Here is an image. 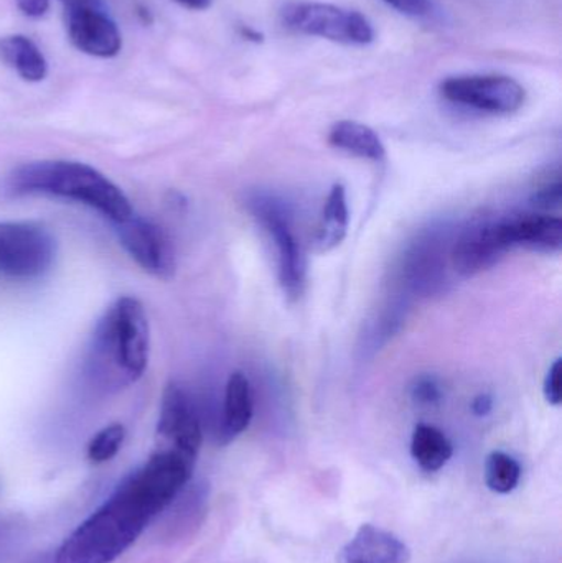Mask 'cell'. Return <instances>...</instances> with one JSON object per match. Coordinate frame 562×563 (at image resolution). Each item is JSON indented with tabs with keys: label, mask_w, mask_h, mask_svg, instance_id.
Listing matches in <instances>:
<instances>
[{
	"label": "cell",
	"mask_w": 562,
	"mask_h": 563,
	"mask_svg": "<svg viewBox=\"0 0 562 563\" xmlns=\"http://www.w3.org/2000/svg\"><path fill=\"white\" fill-rule=\"evenodd\" d=\"M195 460L158 449L125 476L111 498L65 539L56 563H112L190 483Z\"/></svg>",
	"instance_id": "cell-1"
},
{
	"label": "cell",
	"mask_w": 562,
	"mask_h": 563,
	"mask_svg": "<svg viewBox=\"0 0 562 563\" xmlns=\"http://www.w3.org/2000/svg\"><path fill=\"white\" fill-rule=\"evenodd\" d=\"M148 350L151 333L144 307L137 298H118L92 334L89 376L106 390L131 386L144 376Z\"/></svg>",
	"instance_id": "cell-2"
},
{
	"label": "cell",
	"mask_w": 562,
	"mask_h": 563,
	"mask_svg": "<svg viewBox=\"0 0 562 563\" xmlns=\"http://www.w3.org/2000/svg\"><path fill=\"white\" fill-rule=\"evenodd\" d=\"M10 188L15 194L46 195L86 205L114 224L134 213L121 188L101 172L79 162L43 161L22 165L10 175Z\"/></svg>",
	"instance_id": "cell-3"
},
{
	"label": "cell",
	"mask_w": 562,
	"mask_h": 563,
	"mask_svg": "<svg viewBox=\"0 0 562 563\" xmlns=\"http://www.w3.org/2000/svg\"><path fill=\"white\" fill-rule=\"evenodd\" d=\"M280 23L290 32L342 45L363 46L375 40V30L365 15L332 3H289L280 12Z\"/></svg>",
	"instance_id": "cell-4"
},
{
	"label": "cell",
	"mask_w": 562,
	"mask_h": 563,
	"mask_svg": "<svg viewBox=\"0 0 562 563\" xmlns=\"http://www.w3.org/2000/svg\"><path fill=\"white\" fill-rule=\"evenodd\" d=\"M52 234L35 223H0V274L10 279H35L55 261Z\"/></svg>",
	"instance_id": "cell-5"
},
{
	"label": "cell",
	"mask_w": 562,
	"mask_h": 563,
	"mask_svg": "<svg viewBox=\"0 0 562 563\" xmlns=\"http://www.w3.org/2000/svg\"><path fill=\"white\" fill-rule=\"evenodd\" d=\"M251 211L276 246L277 274L284 291L289 297H300L306 285L307 264L289 213L279 201L269 197L251 200Z\"/></svg>",
	"instance_id": "cell-6"
},
{
	"label": "cell",
	"mask_w": 562,
	"mask_h": 563,
	"mask_svg": "<svg viewBox=\"0 0 562 563\" xmlns=\"http://www.w3.org/2000/svg\"><path fill=\"white\" fill-rule=\"evenodd\" d=\"M439 91L452 104L491 114H511L527 99L524 86L504 75L454 76L442 81Z\"/></svg>",
	"instance_id": "cell-7"
},
{
	"label": "cell",
	"mask_w": 562,
	"mask_h": 563,
	"mask_svg": "<svg viewBox=\"0 0 562 563\" xmlns=\"http://www.w3.org/2000/svg\"><path fill=\"white\" fill-rule=\"evenodd\" d=\"M157 435L161 449L197 460L203 442V427L194 400L178 384H168L162 394Z\"/></svg>",
	"instance_id": "cell-8"
},
{
	"label": "cell",
	"mask_w": 562,
	"mask_h": 563,
	"mask_svg": "<svg viewBox=\"0 0 562 563\" xmlns=\"http://www.w3.org/2000/svg\"><path fill=\"white\" fill-rule=\"evenodd\" d=\"M114 227L122 247L145 273L162 280L174 277V246L161 227L134 213Z\"/></svg>",
	"instance_id": "cell-9"
},
{
	"label": "cell",
	"mask_w": 562,
	"mask_h": 563,
	"mask_svg": "<svg viewBox=\"0 0 562 563\" xmlns=\"http://www.w3.org/2000/svg\"><path fill=\"white\" fill-rule=\"evenodd\" d=\"M514 250L508 236L507 218L472 224L455 241L452 263L462 276H475L494 267Z\"/></svg>",
	"instance_id": "cell-10"
},
{
	"label": "cell",
	"mask_w": 562,
	"mask_h": 563,
	"mask_svg": "<svg viewBox=\"0 0 562 563\" xmlns=\"http://www.w3.org/2000/svg\"><path fill=\"white\" fill-rule=\"evenodd\" d=\"M66 32L79 52L96 58H112L121 52L118 25L98 7L66 10Z\"/></svg>",
	"instance_id": "cell-11"
},
{
	"label": "cell",
	"mask_w": 562,
	"mask_h": 563,
	"mask_svg": "<svg viewBox=\"0 0 562 563\" xmlns=\"http://www.w3.org/2000/svg\"><path fill=\"white\" fill-rule=\"evenodd\" d=\"M411 549L393 532L363 525L340 551L337 563H408Z\"/></svg>",
	"instance_id": "cell-12"
},
{
	"label": "cell",
	"mask_w": 562,
	"mask_h": 563,
	"mask_svg": "<svg viewBox=\"0 0 562 563\" xmlns=\"http://www.w3.org/2000/svg\"><path fill=\"white\" fill-rule=\"evenodd\" d=\"M208 505V488L203 483H188L170 503L167 508L157 516L161 521L162 538L175 542L191 534L200 528ZM155 518V519H157Z\"/></svg>",
	"instance_id": "cell-13"
},
{
	"label": "cell",
	"mask_w": 562,
	"mask_h": 563,
	"mask_svg": "<svg viewBox=\"0 0 562 563\" xmlns=\"http://www.w3.org/2000/svg\"><path fill=\"white\" fill-rule=\"evenodd\" d=\"M508 236L511 246L558 253L562 246V224L560 218L550 214H520L507 218Z\"/></svg>",
	"instance_id": "cell-14"
},
{
	"label": "cell",
	"mask_w": 562,
	"mask_h": 563,
	"mask_svg": "<svg viewBox=\"0 0 562 563\" xmlns=\"http://www.w3.org/2000/svg\"><path fill=\"white\" fill-rule=\"evenodd\" d=\"M253 419V396L247 377L243 373H233L224 390L223 420L220 435L224 442L241 435Z\"/></svg>",
	"instance_id": "cell-15"
},
{
	"label": "cell",
	"mask_w": 562,
	"mask_h": 563,
	"mask_svg": "<svg viewBox=\"0 0 562 563\" xmlns=\"http://www.w3.org/2000/svg\"><path fill=\"white\" fill-rule=\"evenodd\" d=\"M329 142L332 147L366 161L379 162L386 155L379 135L368 125L355 121L335 122L330 129Z\"/></svg>",
	"instance_id": "cell-16"
},
{
	"label": "cell",
	"mask_w": 562,
	"mask_h": 563,
	"mask_svg": "<svg viewBox=\"0 0 562 563\" xmlns=\"http://www.w3.org/2000/svg\"><path fill=\"white\" fill-rule=\"evenodd\" d=\"M0 58L29 82L42 81L48 73V65L38 46L23 35L0 38Z\"/></svg>",
	"instance_id": "cell-17"
},
{
	"label": "cell",
	"mask_w": 562,
	"mask_h": 563,
	"mask_svg": "<svg viewBox=\"0 0 562 563\" xmlns=\"http://www.w3.org/2000/svg\"><path fill=\"white\" fill-rule=\"evenodd\" d=\"M452 453L454 446L444 432L428 423L416 427L411 439V455L425 472L434 473L444 468Z\"/></svg>",
	"instance_id": "cell-18"
},
{
	"label": "cell",
	"mask_w": 562,
	"mask_h": 563,
	"mask_svg": "<svg viewBox=\"0 0 562 563\" xmlns=\"http://www.w3.org/2000/svg\"><path fill=\"white\" fill-rule=\"evenodd\" d=\"M349 203L342 185H333L323 207L322 220L317 228L316 244L319 251H332L345 240L349 231Z\"/></svg>",
	"instance_id": "cell-19"
},
{
	"label": "cell",
	"mask_w": 562,
	"mask_h": 563,
	"mask_svg": "<svg viewBox=\"0 0 562 563\" xmlns=\"http://www.w3.org/2000/svg\"><path fill=\"white\" fill-rule=\"evenodd\" d=\"M521 479V466L514 456L505 452H494L485 462V483L488 489L498 495H508L517 488Z\"/></svg>",
	"instance_id": "cell-20"
},
{
	"label": "cell",
	"mask_w": 562,
	"mask_h": 563,
	"mask_svg": "<svg viewBox=\"0 0 562 563\" xmlns=\"http://www.w3.org/2000/svg\"><path fill=\"white\" fill-rule=\"evenodd\" d=\"M125 440V429L121 423H112L99 430L88 445L89 462L101 465L118 455Z\"/></svg>",
	"instance_id": "cell-21"
},
{
	"label": "cell",
	"mask_w": 562,
	"mask_h": 563,
	"mask_svg": "<svg viewBox=\"0 0 562 563\" xmlns=\"http://www.w3.org/2000/svg\"><path fill=\"white\" fill-rule=\"evenodd\" d=\"M561 383V360L554 361L548 369L547 379H544V397L553 406H560L562 399Z\"/></svg>",
	"instance_id": "cell-22"
},
{
	"label": "cell",
	"mask_w": 562,
	"mask_h": 563,
	"mask_svg": "<svg viewBox=\"0 0 562 563\" xmlns=\"http://www.w3.org/2000/svg\"><path fill=\"white\" fill-rule=\"evenodd\" d=\"M383 2L409 16H426L432 10L431 0H383Z\"/></svg>",
	"instance_id": "cell-23"
},
{
	"label": "cell",
	"mask_w": 562,
	"mask_h": 563,
	"mask_svg": "<svg viewBox=\"0 0 562 563\" xmlns=\"http://www.w3.org/2000/svg\"><path fill=\"white\" fill-rule=\"evenodd\" d=\"M412 396L419 404H436L441 399V389L431 377H421L412 387Z\"/></svg>",
	"instance_id": "cell-24"
},
{
	"label": "cell",
	"mask_w": 562,
	"mask_h": 563,
	"mask_svg": "<svg viewBox=\"0 0 562 563\" xmlns=\"http://www.w3.org/2000/svg\"><path fill=\"white\" fill-rule=\"evenodd\" d=\"M535 207L543 208V210H551L558 208L561 203V181L557 180L554 184L544 185L543 188L535 194Z\"/></svg>",
	"instance_id": "cell-25"
},
{
	"label": "cell",
	"mask_w": 562,
	"mask_h": 563,
	"mask_svg": "<svg viewBox=\"0 0 562 563\" xmlns=\"http://www.w3.org/2000/svg\"><path fill=\"white\" fill-rule=\"evenodd\" d=\"M16 7L23 15L30 19H40L45 15L49 9V0H15Z\"/></svg>",
	"instance_id": "cell-26"
},
{
	"label": "cell",
	"mask_w": 562,
	"mask_h": 563,
	"mask_svg": "<svg viewBox=\"0 0 562 563\" xmlns=\"http://www.w3.org/2000/svg\"><path fill=\"white\" fill-rule=\"evenodd\" d=\"M494 409V399L487 394H482V396L475 397L474 402H472V410H474L475 416L484 417L488 416Z\"/></svg>",
	"instance_id": "cell-27"
},
{
	"label": "cell",
	"mask_w": 562,
	"mask_h": 563,
	"mask_svg": "<svg viewBox=\"0 0 562 563\" xmlns=\"http://www.w3.org/2000/svg\"><path fill=\"white\" fill-rule=\"evenodd\" d=\"M175 2L190 10H205L211 5V0H175Z\"/></svg>",
	"instance_id": "cell-28"
},
{
	"label": "cell",
	"mask_w": 562,
	"mask_h": 563,
	"mask_svg": "<svg viewBox=\"0 0 562 563\" xmlns=\"http://www.w3.org/2000/svg\"><path fill=\"white\" fill-rule=\"evenodd\" d=\"M66 10L79 9V7H98V0H62Z\"/></svg>",
	"instance_id": "cell-29"
}]
</instances>
